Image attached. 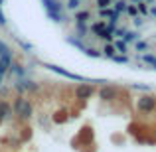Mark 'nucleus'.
<instances>
[{
    "instance_id": "nucleus-1",
    "label": "nucleus",
    "mask_w": 156,
    "mask_h": 152,
    "mask_svg": "<svg viewBox=\"0 0 156 152\" xmlns=\"http://www.w3.org/2000/svg\"><path fill=\"white\" fill-rule=\"evenodd\" d=\"M42 4H44V8H46L48 16H50L53 22H61V20H63V16H61V6H59L57 0H42Z\"/></svg>"
},
{
    "instance_id": "nucleus-2",
    "label": "nucleus",
    "mask_w": 156,
    "mask_h": 152,
    "mask_svg": "<svg viewBox=\"0 0 156 152\" xmlns=\"http://www.w3.org/2000/svg\"><path fill=\"white\" fill-rule=\"evenodd\" d=\"M14 109H16V113L20 115L22 118H28L32 115V105L28 103V99H16V103H14Z\"/></svg>"
},
{
    "instance_id": "nucleus-3",
    "label": "nucleus",
    "mask_w": 156,
    "mask_h": 152,
    "mask_svg": "<svg viewBox=\"0 0 156 152\" xmlns=\"http://www.w3.org/2000/svg\"><path fill=\"white\" fill-rule=\"evenodd\" d=\"M44 67H48V69H51V71L59 73V75L67 77V79H75V81H87L85 77H81V75H75V73L67 71V69H63V67H57V65H51V63H44Z\"/></svg>"
},
{
    "instance_id": "nucleus-4",
    "label": "nucleus",
    "mask_w": 156,
    "mask_h": 152,
    "mask_svg": "<svg viewBox=\"0 0 156 152\" xmlns=\"http://www.w3.org/2000/svg\"><path fill=\"white\" fill-rule=\"evenodd\" d=\"M136 107H138V111H142V113H150V111H152L154 107H156V99H154V97H150V95H146V97H138Z\"/></svg>"
},
{
    "instance_id": "nucleus-5",
    "label": "nucleus",
    "mask_w": 156,
    "mask_h": 152,
    "mask_svg": "<svg viewBox=\"0 0 156 152\" xmlns=\"http://www.w3.org/2000/svg\"><path fill=\"white\" fill-rule=\"evenodd\" d=\"M75 95H77V99H89V97L93 95V87L91 85H79L77 87V91H75Z\"/></svg>"
},
{
    "instance_id": "nucleus-6",
    "label": "nucleus",
    "mask_w": 156,
    "mask_h": 152,
    "mask_svg": "<svg viewBox=\"0 0 156 152\" xmlns=\"http://www.w3.org/2000/svg\"><path fill=\"white\" fill-rule=\"evenodd\" d=\"M12 65V59H10V53L8 55H0V73H6L8 67Z\"/></svg>"
},
{
    "instance_id": "nucleus-7",
    "label": "nucleus",
    "mask_w": 156,
    "mask_h": 152,
    "mask_svg": "<svg viewBox=\"0 0 156 152\" xmlns=\"http://www.w3.org/2000/svg\"><path fill=\"white\" fill-rule=\"evenodd\" d=\"M115 95V91L111 87H105V89H101V97H103V99H111V97Z\"/></svg>"
},
{
    "instance_id": "nucleus-8",
    "label": "nucleus",
    "mask_w": 156,
    "mask_h": 152,
    "mask_svg": "<svg viewBox=\"0 0 156 152\" xmlns=\"http://www.w3.org/2000/svg\"><path fill=\"white\" fill-rule=\"evenodd\" d=\"M67 42H69V44H71V46H75V48H79V50H81V51H85V46H83V44H81V42H79V40H75V38H67Z\"/></svg>"
},
{
    "instance_id": "nucleus-9",
    "label": "nucleus",
    "mask_w": 156,
    "mask_h": 152,
    "mask_svg": "<svg viewBox=\"0 0 156 152\" xmlns=\"http://www.w3.org/2000/svg\"><path fill=\"white\" fill-rule=\"evenodd\" d=\"M93 32H95V34H101V32L105 30V24L103 22H97V24H93V28H91Z\"/></svg>"
},
{
    "instance_id": "nucleus-10",
    "label": "nucleus",
    "mask_w": 156,
    "mask_h": 152,
    "mask_svg": "<svg viewBox=\"0 0 156 152\" xmlns=\"http://www.w3.org/2000/svg\"><path fill=\"white\" fill-rule=\"evenodd\" d=\"M115 50H119V51H122V53H125V51H126V42H125V40L117 42V44H115Z\"/></svg>"
},
{
    "instance_id": "nucleus-11",
    "label": "nucleus",
    "mask_w": 156,
    "mask_h": 152,
    "mask_svg": "<svg viewBox=\"0 0 156 152\" xmlns=\"http://www.w3.org/2000/svg\"><path fill=\"white\" fill-rule=\"evenodd\" d=\"M87 18H89V12H81V14H77V16H75L77 22H85Z\"/></svg>"
},
{
    "instance_id": "nucleus-12",
    "label": "nucleus",
    "mask_w": 156,
    "mask_h": 152,
    "mask_svg": "<svg viewBox=\"0 0 156 152\" xmlns=\"http://www.w3.org/2000/svg\"><path fill=\"white\" fill-rule=\"evenodd\" d=\"M103 51H105V55H107V57H113V55H115V48H113V46H105V50H103Z\"/></svg>"
},
{
    "instance_id": "nucleus-13",
    "label": "nucleus",
    "mask_w": 156,
    "mask_h": 152,
    "mask_svg": "<svg viewBox=\"0 0 156 152\" xmlns=\"http://www.w3.org/2000/svg\"><path fill=\"white\" fill-rule=\"evenodd\" d=\"M125 10H126L125 2H117V4H115V12H125Z\"/></svg>"
},
{
    "instance_id": "nucleus-14",
    "label": "nucleus",
    "mask_w": 156,
    "mask_h": 152,
    "mask_svg": "<svg viewBox=\"0 0 156 152\" xmlns=\"http://www.w3.org/2000/svg\"><path fill=\"white\" fill-rule=\"evenodd\" d=\"M111 59H113V61H117V63H126V61H129L125 55H113Z\"/></svg>"
},
{
    "instance_id": "nucleus-15",
    "label": "nucleus",
    "mask_w": 156,
    "mask_h": 152,
    "mask_svg": "<svg viewBox=\"0 0 156 152\" xmlns=\"http://www.w3.org/2000/svg\"><path fill=\"white\" fill-rule=\"evenodd\" d=\"M85 53H87V55H91V57H101V53L97 51V50H91V48H89V50L85 48Z\"/></svg>"
},
{
    "instance_id": "nucleus-16",
    "label": "nucleus",
    "mask_w": 156,
    "mask_h": 152,
    "mask_svg": "<svg viewBox=\"0 0 156 152\" xmlns=\"http://www.w3.org/2000/svg\"><path fill=\"white\" fill-rule=\"evenodd\" d=\"M8 53H10V50H8V46H6V44H2V42H0V55H8Z\"/></svg>"
},
{
    "instance_id": "nucleus-17",
    "label": "nucleus",
    "mask_w": 156,
    "mask_h": 152,
    "mask_svg": "<svg viewBox=\"0 0 156 152\" xmlns=\"http://www.w3.org/2000/svg\"><path fill=\"white\" fill-rule=\"evenodd\" d=\"M77 6H79V0H69V2H67L69 10H73V8H77Z\"/></svg>"
},
{
    "instance_id": "nucleus-18",
    "label": "nucleus",
    "mask_w": 156,
    "mask_h": 152,
    "mask_svg": "<svg viewBox=\"0 0 156 152\" xmlns=\"http://www.w3.org/2000/svg\"><path fill=\"white\" fill-rule=\"evenodd\" d=\"M6 111H8V107L4 105V103H0V118H2L4 115H6Z\"/></svg>"
},
{
    "instance_id": "nucleus-19",
    "label": "nucleus",
    "mask_w": 156,
    "mask_h": 152,
    "mask_svg": "<svg viewBox=\"0 0 156 152\" xmlns=\"http://www.w3.org/2000/svg\"><path fill=\"white\" fill-rule=\"evenodd\" d=\"M77 30H79L81 38H83V34H85V26H83V22H77Z\"/></svg>"
},
{
    "instance_id": "nucleus-20",
    "label": "nucleus",
    "mask_w": 156,
    "mask_h": 152,
    "mask_svg": "<svg viewBox=\"0 0 156 152\" xmlns=\"http://www.w3.org/2000/svg\"><path fill=\"white\" fill-rule=\"evenodd\" d=\"M134 38H136V36H134L133 32H126L125 34V42H130V40H134Z\"/></svg>"
},
{
    "instance_id": "nucleus-21",
    "label": "nucleus",
    "mask_w": 156,
    "mask_h": 152,
    "mask_svg": "<svg viewBox=\"0 0 156 152\" xmlns=\"http://www.w3.org/2000/svg\"><path fill=\"white\" fill-rule=\"evenodd\" d=\"M144 50H146V44L144 42H138L136 44V51H144Z\"/></svg>"
},
{
    "instance_id": "nucleus-22",
    "label": "nucleus",
    "mask_w": 156,
    "mask_h": 152,
    "mask_svg": "<svg viewBox=\"0 0 156 152\" xmlns=\"http://www.w3.org/2000/svg\"><path fill=\"white\" fill-rule=\"evenodd\" d=\"M126 12H129L130 16H136V6H129V8H126Z\"/></svg>"
},
{
    "instance_id": "nucleus-23",
    "label": "nucleus",
    "mask_w": 156,
    "mask_h": 152,
    "mask_svg": "<svg viewBox=\"0 0 156 152\" xmlns=\"http://www.w3.org/2000/svg\"><path fill=\"white\" fill-rule=\"evenodd\" d=\"M111 4V0H99V8H107Z\"/></svg>"
},
{
    "instance_id": "nucleus-24",
    "label": "nucleus",
    "mask_w": 156,
    "mask_h": 152,
    "mask_svg": "<svg viewBox=\"0 0 156 152\" xmlns=\"http://www.w3.org/2000/svg\"><path fill=\"white\" fill-rule=\"evenodd\" d=\"M144 61H146V63H152V61H154V55H144Z\"/></svg>"
},
{
    "instance_id": "nucleus-25",
    "label": "nucleus",
    "mask_w": 156,
    "mask_h": 152,
    "mask_svg": "<svg viewBox=\"0 0 156 152\" xmlns=\"http://www.w3.org/2000/svg\"><path fill=\"white\" fill-rule=\"evenodd\" d=\"M138 10H140L142 14H146V12H148V10H146V6H144V4H138Z\"/></svg>"
},
{
    "instance_id": "nucleus-26",
    "label": "nucleus",
    "mask_w": 156,
    "mask_h": 152,
    "mask_svg": "<svg viewBox=\"0 0 156 152\" xmlns=\"http://www.w3.org/2000/svg\"><path fill=\"white\" fill-rule=\"evenodd\" d=\"M0 24H6V18H4V14L0 12Z\"/></svg>"
},
{
    "instance_id": "nucleus-27",
    "label": "nucleus",
    "mask_w": 156,
    "mask_h": 152,
    "mask_svg": "<svg viewBox=\"0 0 156 152\" xmlns=\"http://www.w3.org/2000/svg\"><path fill=\"white\" fill-rule=\"evenodd\" d=\"M150 12H152V14H154V16H156V8H152V10H150Z\"/></svg>"
},
{
    "instance_id": "nucleus-28",
    "label": "nucleus",
    "mask_w": 156,
    "mask_h": 152,
    "mask_svg": "<svg viewBox=\"0 0 156 152\" xmlns=\"http://www.w3.org/2000/svg\"><path fill=\"white\" fill-rule=\"evenodd\" d=\"M152 65H154V67H156V57H154V61H152Z\"/></svg>"
},
{
    "instance_id": "nucleus-29",
    "label": "nucleus",
    "mask_w": 156,
    "mask_h": 152,
    "mask_svg": "<svg viewBox=\"0 0 156 152\" xmlns=\"http://www.w3.org/2000/svg\"><path fill=\"white\" fill-rule=\"evenodd\" d=\"M2 75H4V73H0V83H2Z\"/></svg>"
},
{
    "instance_id": "nucleus-30",
    "label": "nucleus",
    "mask_w": 156,
    "mask_h": 152,
    "mask_svg": "<svg viewBox=\"0 0 156 152\" xmlns=\"http://www.w3.org/2000/svg\"><path fill=\"white\" fill-rule=\"evenodd\" d=\"M134 2H138V0H134Z\"/></svg>"
}]
</instances>
